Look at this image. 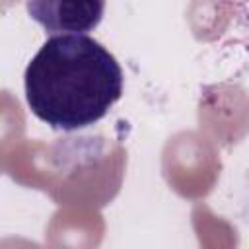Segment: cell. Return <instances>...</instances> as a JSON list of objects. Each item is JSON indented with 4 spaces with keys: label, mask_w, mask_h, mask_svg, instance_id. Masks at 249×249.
Segmentation results:
<instances>
[{
    "label": "cell",
    "mask_w": 249,
    "mask_h": 249,
    "mask_svg": "<svg viewBox=\"0 0 249 249\" xmlns=\"http://www.w3.org/2000/svg\"><path fill=\"white\" fill-rule=\"evenodd\" d=\"M27 14L45 31L53 35H86L97 27L103 18L105 2H62V0H43V2H27Z\"/></svg>",
    "instance_id": "obj_2"
},
{
    "label": "cell",
    "mask_w": 249,
    "mask_h": 249,
    "mask_svg": "<svg viewBox=\"0 0 249 249\" xmlns=\"http://www.w3.org/2000/svg\"><path fill=\"white\" fill-rule=\"evenodd\" d=\"M31 113L54 130H80L101 121L121 99L119 60L89 35H51L23 74Z\"/></svg>",
    "instance_id": "obj_1"
}]
</instances>
